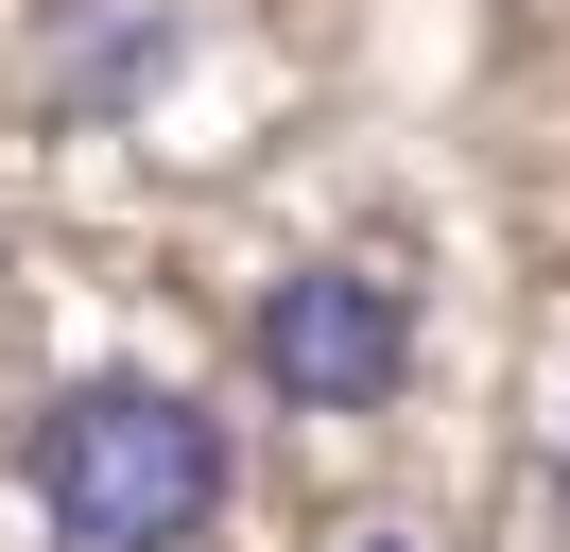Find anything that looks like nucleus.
<instances>
[{
    "instance_id": "f257e3e1",
    "label": "nucleus",
    "mask_w": 570,
    "mask_h": 552,
    "mask_svg": "<svg viewBox=\"0 0 570 552\" xmlns=\"http://www.w3.org/2000/svg\"><path fill=\"white\" fill-rule=\"evenodd\" d=\"M18 483H36L52 552H208L243 501V448L190 379H70L18 432Z\"/></svg>"
},
{
    "instance_id": "f03ea898",
    "label": "nucleus",
    "mask_w": 570,
    "mask_h": 552,
    "mask_svg": "<svg viewBox=\"0 0 570 552\" xmlns=\"http://www.w3.org/2000/svg\"><path fill=\"white\" fill-rule=\"evenodd\" d=\"M243 363L277 379L294 414H397V379H415V294H397L381 259H294L277 294L243 310Z\"/></svg>"
},
{
    "instance_id": "7ed1b4c3",
    "label": "nucleus",
    "mask_w": 570,
    "mask_h": 552,
    "mask_svg": "<svg viewBox=\"0 0 570 552\" xmlns=\"http://www.w3.org/2000/svg\"><path fill=\"white\" fill-rule=\"evenodd\" d=\"M553 501H570V414H553Z\"/></svg>"
},
{
    "instance_id": "20e7f679",
    "label": "nucleus",
    "mask_w": 570,
    "mask_h": 552,
    "mask_svg": "<svg viewBox=\"0 0 570 552\" xmlns=\"http://www.w3.org/2000/svg\"><path fill=\"white\" fill-rule=\"evenodd\" d=\"M363 552H397V535H363Z\"/></svg>"
}]
</instances>
